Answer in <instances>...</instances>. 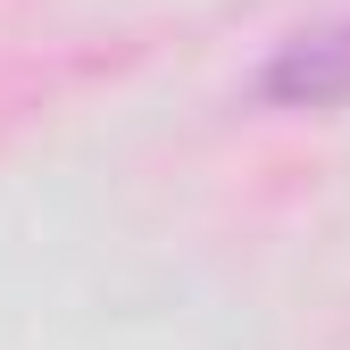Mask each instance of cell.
Wrapping results in <instances>:
<instances>
[{
    "instance_id": "cell-1",
    "label": "cell",
    "mask_w": 350,
    "mask_h": 350,
    "mask_svg": "<svg viewBox=\"0 0 350 350\" xmlns=\"http://www.w3.org/2000/svg\"><path fill=\"white\" fill-rule=\"evenodd\" d=\"M258 92H267L275 109H342L350 100V9L325 17V25H309V33H292L267 59Z\"/></svg>"
}]
</instances>
